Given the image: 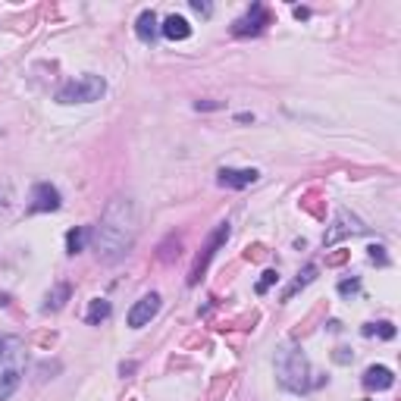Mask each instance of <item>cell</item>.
<instances>
[{
    "label": "cell",
    "mask_w": 401,
    "mask_h": 401,
    "mask_svg": "<svg viewBox=\"0 0 401 401\" xmlns=\"http://www.w3.org/2000/svg\"><path fill=\"white\" fill-rule=\"evenodd\" d=\"M138 236V210L129 198H116L110 201V207L104 210V220L98 223V229L91 232L94 251L104 264H116L122 260L135 245Z\"/></svg>",
    "instance_id": "cell-1"
},
{
    "label": "cell",
    "mask_w": 401,
    "mask_h": 401,
    "mask_svg": "<svg viewBox=\"0 0 401 401\" xmlns=\"http://www.w3.org/2000/svg\"><path fill=\"white\" fill-rule=\"evenodd\" d=\"M25 342L19 335H0V401H6L19 389L25 376Z\"/></svg>",
    "instance_id": "cell-2"
},
{
    "label": "cell",
    "mask_w": 401,
    "mask_h": 401,
    "mask_svg": "<svg viewBox=\"0 0 401 401\" xmlns=\"http://www.w3.org/2000/svg\"><path fill=\"white\" fill-rule=\"evenodd\" d=\"M107 91V82L94 72H85V76H76L72 82H66L60 91H57V100L60 104H91V100H100Z\"/></svg>",
    "instance_id": "cell-3"
},
{
    "label": "cell",
    "mask_w": 401,
    "mask_h": 401,
    "mask_svg": "<svg viewBox=\"0 0 401 401\" xmlns=\"http://www.w3.org/2000/svg\"><path fill=\"white\" fill-rule=\"evenodd\" d=\"M276 370H279V383L286 385V389H291V392H304L310 385L308 383V376H310L308 357L298 351V348H282Z\"/></svg>",
    "instance_id": "cell-4"
},
{
    "label": "cell",
    "mask_w": 401,
    "mask_h": 401,
    "mask_svg": "<svg viewBox=\"0 0 401 401\" xmlns=\"http://www.w3.org/2000/svg\"><path fill=\"white\" fill-rule=\"evenodd\" d=\"M226 238H229V223H220V229L210 236V242H207V248H204V254L198 260H194V267H192V273H188V286H198V279L204 276V269H207V264L214 260V254H216V248H220Z\"/></svg>",
    "instance_id": "cell-5"
},
{
    "label": "cell",
    "mask_w": 401,
    "mask_h": 401,
    "mask_svg": "<svg viewBox=\"0 0 401 401\" xmlns=\"http://www.w3.org/2000/svg\"><path fill=\"white\" fill-rule=\"evenodd\" d=\"M269 23H273V16H269V13H267L260 4H254L251 10H248V16L236 19V25H232V35H238V38H245V35H260Z\"/></svg>",
    "instance_id": "cell-6"
},
{
    "label": "cell",
    "mask_w": 401,
    "mask_h": 401,
    "mask_svg": "<svg viewBox=\"0 0 401 401\" xmlns=\"http://www.w3.org/2000/svg\"><path fill=\"white\" fill-rule=\"evenodd\" d=\"M157 310H160V295H157V291H151V295H144L141 301L132 304V310H129L126 320H129L132 330H141V326L151 323V317H157Z\"/></svg>",
    "instance_id": "cell-7"
},
{
    "label": "cell",
    "mask_w": 401,
    "mask_h": 401,
    "mask_svg": "<svg viewBox=\"0 0 401 401\" xmlns=\"http://www.w3.org/2000/svg\"><path fill=\"white\" fill-rule=\"evenodd\" d=\"M60 207V192L47 182H38L32 188V204H28V214H45V210H57Z\"/></svg>",
    "instance_id": "cell-8"
},
{
    "label": "cell",
    "mask_w": 401,
    "mask_h": 401,
    "mask_svg": "<svg viewBox=\"0 0 401 401\" xmlns=\"http://www.w3.org/2000/svg\"><path fill=\"white\" fill-rule=\"evenodd\" d=\"M361 232H367V226L357 220V216L348 214V210H342V214L335 216V226H332L330 232H326L323 242H326V245H332V242H339L342 236H361Z\"/></svg>",
    "instance_id": "cell-9"
},
{
    "label": "cell",
    "mask_w": 401,
    "mask_h": 401,
    "mask_svg": "<svg viewBox=\"0 0 401 401\" xmlns=\"http://www.w3.org/2000/svg\"><path fill=\"white\" fill-rule=\"evenodd\" d=\"M257 176H260L257 170H229V166H226V170L216 173V182H220L223 188H248L257 182Z\"/></svg>",
    "instance_id": "cell-10"
},
{
    "label": "cell",
    "mask_w": 401,
    "mask_h": 401,
    "mask_svg": "<svg viewBox=\"0 0 401 401\" xmlns=\"http://www.w3.org/2000/svg\"><path fill=\"white\" fill-rule=\"evenodd\" d=\"M160 32H163L170 41H185L188 35H192V25H188L185 16H166L163 25H160Z\"/></svg>",
    "instance_id": "cell-11"
},
{
    "label": "cell",
    "mask_w": 401,
    "mask_h": 401,
    "mask_svg": "<svg viewBox=\"0 0 401 401\" xmlns=\"http://www.w3.org/2000/svg\"><path fill=\"white\" fill-rule=\"evenodd\" d=\"M392 383H395V376H392L389 367H370L367 373H364V389H392Z\"/></svg>",
    "instance_id": "cell-12"
},
{
    "label": "cell",
    "mask_w": 401,
    "mask_h": 401,
    "mask_svg": "<svg viewBox=\"0 0 401 401\" xmlns=\"http://www.w3.org/2000/svg\"><path fill=\"white\" fill-rule=\"evenodd\" d=\"M135 35L144 41V45H151V41L157 38V16H154V10H144L141 16H138V23H135Z\"/></svg>",
    "instance_id": "cell-13"
},
{
    "label": "cell",
    "mask_w": 401,
    "mask_h": 401,
    "mask_svg": "<svg viewBox=\"0 0 401 401\" xmlns=\"http://www.w3.org/2000/svg\"><path fill=\"white\" fill-rule=\"evenodd\" d=\"M107 317H110V301H104V298H94L91 308H88V317H85V320H88L91 326H98L100 320H107Z\"/></svg>",
    "instance_id": "cell-14"
},
{
    "label": "cell",
    "mask_w": 401,
    "mask_h": 401,
    "mask_svg": "<svg viewBox=\"0 0 401 401\" xmlns=\"http://www.w3.org/2000/svg\"><path fill=\"white\" fill-rule=\"evenodd\" d=\"M88 236H91V229H85V226H82V229H72L69 236H66V251L69 254H79L85 248V238H88Z\"/></svg>",
    "instance_id": "cell-15"
},
{
    "label": "cell",
    "mask_w": 401,
    "mask_h": 401,
    "mask_svg": "<svg viewBox=\"0 0 401 401\" xmlns=\"http://www.w3.org/2000/svg\"><path fill=\"white\" fill-rule=\"evenodd\" d=\"M69 298V286H60L54 291V295H47V304H45V310H60L63 308V301Z\"/></svg>",
    "instance_id": "cell-16"
},
{
    "label": "cell",
    "mask_w": 401,
    "mask_h": 401,
    "mask_svg": "<svg viewBox=\"0 0 401 401\" xmlns=\"http://www.w3.org/2000/svg\"><path fill=\"white\" fill-rule=\"evenodd\" d=\"M373 332H379L383 339H392V335H395V326H392V323H370V326H364V335H373Z\"/></svg>",
    "instance_id": "cell-17"
},
{
    "label": "cell",
    "mask_w": 401,
    "mask_h": 401,
    "mask_svg": "<svg viewBox=\"0 0 401 401\" xmlns=\"http://www.w3.org/2000/svg\"><path fill=\"white\" fill-rule=\"evenodd\" d=\"M313 276H317V267H308V269H304V273H301V279H295V286H291V289L286 291V298H291V295H295V291L301 289V286H308V282L313 279Z\"/></svg>",
    "instance_id": "cell-18"
},
{
    "label": "cell",
    "mask_w": 401,
    "mask_h": 401,
    "mask_svg": "<svg viewBox=\"0 0 401 401\" xmlns=\"http://www.w3.org/2000/svg\"><path fill=\"white\" fill-rule=\"evenodd\" d=\"M276 279H279V273H276V269H267V273H264V279L257 282V295H264V291H267L269 286H273Z\"/></svg>",
    "instance_id": "cell-19"
},
{
    "label": "cell",
    "mask_w": 401,
    "mask_h": 401,
    "mask_svg": "<svg viewBox=\"0 0 401 401\" xmlns=\"http://www.w3.org/2000/svg\"><path fill=\"white\" fill-rule=\"evenodd\" d=\"M192 10L201 13V16H210V4H201V0H192Z\"/></svg>",
    "instance_id": "cell-20"
},
{
    "label": "cell",
    "mask_w": 401,
    "mask_h": 401,
    "mask_svg": "<svg viewBox=\"0 0 401 401\" xmlns=\"http://www.w3.org/2000/svg\"><path fill=\"white\" fill-rule=\"evenodd\" d=\"M370 260H373V264H376V260H379V264H385V254H383V248H370Z\"/></svg>",
    "instance_id": "cell-21"
},
{
    "label": "cell",
    "mask_w": 401,
    "mask_h": 401,
    "mask_svg": "<svg viewBox=\"0 0 401 401\" xmlns=\"http://www.w3.org/2000/svg\"><path fill=\"white\" fill-rule=\"evenodd\" d=\"M357 289H361V286H357V279H351V282H342V286H339L342 295H348V291H357Z\"/></svg>",
    "instance_id": "cell-22"
}]
</instances>
